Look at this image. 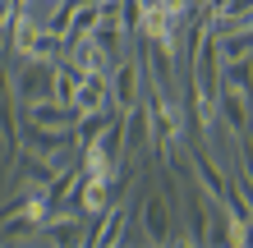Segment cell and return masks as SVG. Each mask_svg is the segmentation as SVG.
<instances>
[{
    "instance_id": "cell-8",
    "label": "cell",
    "mask_w": 253,
    "mask_h": 248,
    "mask_svg": "<svg viewBox=\"0 0 253 248\" xmlns=\"http://www.w3.org/2000/svg\"><path fill=\"white\" fill-rule=\"evenodd\" d=\"M74 110H79V115L115 110V101H111V74H83L79 92H74Z\"/></svg>"
},
{
    "instance_id": "cell-9",
    "label": "cell",
    "mask_w": 253,
    "mask_h": 248,
    "mask_svg": "<svg viewBox=\"0 0 253 248\" xmlns=\"http://www.w3.org/2000/svg\"><path fill=\"white\" fill-rule=\"evenodd\" d=\"M125 221H129V207H125V202L106 207V212L92 221V235H87V244H92V248H111V244H120V239H125Z\"/></svg>"
},
{
    "instance_id": "cell-3",
    "label": "cell",
    "mask_w": 253,
    "mask_h": 248,
    "mask_svg": "<svg viewBox=\"0 0 253 248\" xmlns=\"http://www.w3.org/2000/svg\"><path fill=\"white\" fill-rule=\"evenodd\" d=\"M175 225H180V216H175L170 198L166 193H147L143 198V239L147 244H184V235Z\"/></svg>"
},
{
    "instance_id": "cell-6",
    "label": "cell",
    "mask_w": 253,
    "mask_h": 248,
    "mask_svg": "<svg viewBox=\"0 0 253 248\" xmlns=\"http://www.w3.org/2000/svg\"><path fill=\"white\" fill-rule=\"evenodd\" d=\"M115 202H125L120 170H87V179H83V212L101 216L106 207H115Z\"/></svg>"
},
{
    "instance_id": "cell-7",
    "label": "cell",
    "mask_w": 253,
    "mask_h": 248,
    "mask_svg": "<svg viewBox=\"0 0 253 248\" xmlns=\"http://www.w3.org/2000/svg\"><path fill=\"white\" fill-rule=\"evenodd\" d=\"M87 235H92V225H87L79 212H51V221L42 225V239L37 244L65 248V244H87Z\"/></svg>"
},
{
    "instance_id": "cell-4",
    "label": "cell",
    "mask_w": 253,
    "mask_h": 248,
    "mask_svg": "<svg viewBox=\"0 0 253 248\" xmlns=\"http://www.w3.org/2000/svg\"><path fill=\"white\" fill-rule=\"evenodd\" d=\"M216 106H221V124H226V134L230 138H249V124H253V92H249V87L221 78Z\"/></svg>"
},
{
    "instance_id": "cell-1",
    "label": "cell",
    "mask_w": 253,
    "mask_h": 248,
    "mask_svg": "<svg viewBox=\"0 0 253 248\" xmlns=\"http://www.w3.org/2000/svg\"><path fill=\"white\" fill-rule=\"evenodd\" d=\"M143 97H147V65L143 60H115L111 65V101H115V110H133V106H143Z\"/></svg>"
},
{
    "instance_id": "cell-2",
    "label": "cell",
    "mask_w": 253,
    "mask_h": 248,
    "mask_svg": "<svg viewBox=\"0 0 253 248\" xmlns=\"http://www.w3.org/2000/svg\"><path fill=\"white\" fill-rule=\"evenodd\" d=\"M19 120H23V101H19V87H14V69L0 65V156L19 152Z\"/></svg>"
},
{
    "instance_id": "cell-5",
    "label": "cell",
    "mask_w": 253,
    "mask_h": 248,
    "mask_svg": "<svg viewBox=\"0 0 253 248\" xmlns=\"http://www.w3.org/2000/svg\"><path fill=\"white\" fill-rule=\"evenodd\" d=\"M55 69H60V60H23L19 69H14L19 101H46V97H55Z\"/></svg>"
},
{
    "instance_id": "cell-11",
    "label": "cell",
    "mask_w": 253,
    "mask_h": 248,
    "mask_svg": "<svg viewBox=\"0 0 253 248\" xmlns=\"http://www.w3.org/2000/svg\"><path fill=\"white\" fill-rule=\"evenodd\" d=\"M115 120V110H101V115H83L79 120V129H74V142H79V152H87L92 142L106 134V124Z\"/></svg>"
},
{
    "instance_id": "cell-10",
    "label": "cell",
    "mask_w": 253,
    "mask_h": 248,
    "mask_svg": "<svg viewBox=\"0 0 253 248\" xmlns=\"http://www.w3.org/2000/svg\"><path fill=\"white\" fill-rule=\"evenodd\" d=\"M193 179H198L193 188H203L207 198H221V193L230 188V179H226V175H221V170L212 166V156H207V152H198V156H193Z\"/></svg>"
}]
</instances>
